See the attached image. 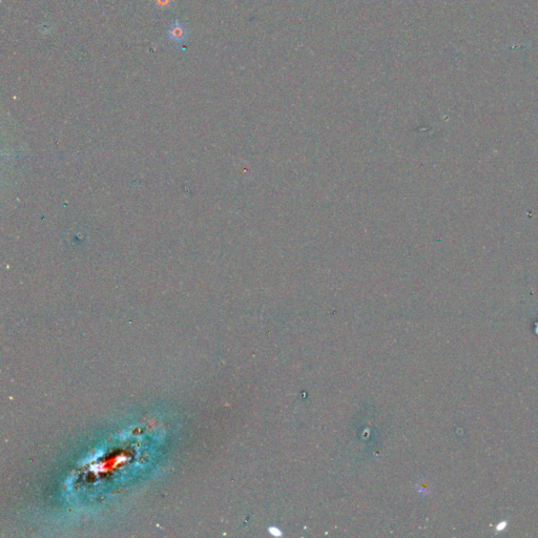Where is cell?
Listing matches in <instances>:
<instances>
[{
  "label": "cell",
  "instance_id": "1",
  "mask_svg": "<svg viewBox=\"0 0 538 538\" xmlns=\"http://www.w3.org/2000/svg\"><path fill=\"white\" fill-rule=\"evenodd\" d=\"M168 37L175 42H183L186 40L187 30L184 25L177 20L168 30Z\"/></svg>",
  "mask_w": 538,
  "mask_h": 538
}]
</instances>
